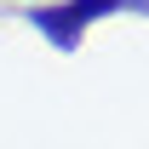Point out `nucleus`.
<instances>
[{
  "label": "nucleus",
  "mask_w": 149,
  "mask_h": 149,
  "mask_svg": "<svg viewBox=\"0 0 149 149\" xmlns=\"http://www.w3.org/2000/svg\"><path fill=\"white\" fill-rule=\"evenodd\" d=\"M149 17V0H46V6H29V29H35L46 46L57 52H80L86 29L103 17Z\"/></svg>",
  "instance_id": "1"
}]
</instances>
